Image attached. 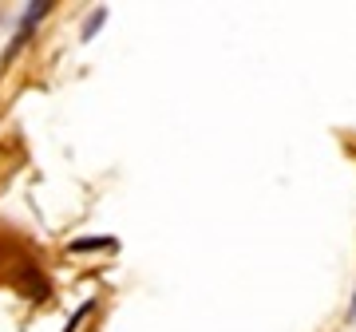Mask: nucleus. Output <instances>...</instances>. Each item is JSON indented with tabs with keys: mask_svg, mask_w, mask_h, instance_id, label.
<instances>
[{
	"mask_svg": "<svg viewBox=\"0 0 356 332\" xmlns=\"http://www.w3.org/2000/svg\"><path fill=\"white\" fill-rule=\"evenodd\" d=\"M103 20H107V8H95V13L88 16V24H83V32H79V36H83V40H91V36H95V28H99Z\"/></svg>",
	"mask_w": 356,
	"mask_h": 332,
	"instance_id": "f257e3e1",
	"label": "nucleus"
},
{
	"mask_svg": "<svg viewBox=\"0 0 356 332\" xmlns=\"http://www.w3.org/2000/svg\"><path fill=\"white\" fill-rule=\"evenodd\" d=\"M99 245H107L103 238H88V242H76L72 249H99Z\"/></svg>",
	"mask_w": 356,
	"mask_h": 332,
	"instance_id": "f03ea898",
	"label": "nucleus"
}]
</instances>
